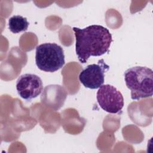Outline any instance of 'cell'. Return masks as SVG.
I'll return each instance as SVG.
<instances>
[{
    "label": "cell",
    "mask_w": 153,
    "mask_h": 153,
    "mask_svg": "<svg viewBox=\"0 0 153 153\" xmlns=\"http://www.w3.org/2000/svg\"><path fill=\"white\" fill-rule=\"evenodd\" d=\"M75 51L79 61L85 63L91 56H100L109 51L112 35L105 27L93 25L80 29L74 27Z\"/></svg>",
    "instance_id": "6da1fadb"
},
{
    "label": "cell",
    "mask_w": 153,
    "mask_h": 153,
    "mask_svg": "<svg viewBox=\"0 0 153 153\" xmlns=\"http://www.w3.org/2000/svg\"><path fill=\"white\" fill-rule=\"evenodd\" d=\"M124 81L131 91V98L139 100L153 93V71L145 66H134L126 71Z\"/></svg>",
    "instance_id": "7a4b0ae2"
},
{
    "label": "cell",
    "mask_w": 153,
    "mask_h": 153,
    "mask_svg": "<svg viewBox=\"0 0 153 153\" xmlns=\"http://www.w3.org/2000/svg\"><path fill=\"white\" fill-rule=\"evenodd\" d=\"M35 63L41 71L54 72L65 65L63 49L56 43H44L36 48Z\"/></svg>",
    "instance_id": "3957f363"
},
{
    "label": "cell",
    "mask_w": 153,
    "mask_h": 153,
    "mask_svg": "<svg viewBox=\"0 0 153 153\" xmlns=\"http://www.w3.org/2000/svg\"><path fill=\"white\" fill-rule=\"evenodd\" d=\"M96 98L100 107L110 114H117L124 106L121 93L110 84L102 85L97 91Z\"/></svg>",
    "instance_id": "277c9868"
},
{
    "label": "cell",
    "mask_w": 153,
    "mask_h": 153,
    "mask_svg": "<svg viewBox=\"0 0 153 153\" xmlns=\"http://www.w3.org/2000/svg\"><path fill=\"white\" fill-rule=\"evenodd\" d=\"M109 68L103 59L99 60L97 64L89 65L82 70L79 73V80L85 87L97 89L103 84L105 73Z\"/></svg>",
    "instance_id": "5b68a950"
},
{
    "label": "cell",
    "mask_w": 153,
    "mask_h": 153,
    "mask_svg": "<svg viewBox=\"0 0 153 153\" xmlns=\"http://www.w3.org/2000/svg\"><path fill=\"white\" fill-rule=\"evenodd\" d=\"M16 90L22 98L30 101L42 92V81L41 78L35 74H25L18 78L16 81Z\"/></svg>",
    "instance_id": "8992f818"
},
{
    "label": "cell",
    "mask_w": 153,
    "mask_h": 153,
    "mask_svg": "<svg viewBox=\"0 0 153 153\" xmlns=\"http://www.w3.org/2000/svg\"><path fill=\"white\" fill-rule=\"evenodd\" d=\"M68 92L62 85L53 84L46 86L41 96L42 103L46 107L57 111L64 105Z\"/></svg>",
    "instance_id": "52a82bcc"
},
{
    "label": "cell",
    "mask_w": 153,
    "mask_h": 153,
    "mask_svg": "<svg viewBox=\"0 0 153 153\" xmlns=\"http://www.w3.org/2000/svg\"><path fill=\"white\" fill-rule=\"evenodd\" d=\"M29 25L27 19L20 15H14L8 20L9 29L13 33L26 31Z\"/></svg>",
    "instance_id": "ba28073f"
}]
</instances>
